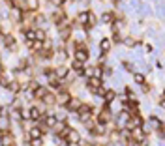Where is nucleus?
I'll list each match as a JSON object with an SVG mask.
<instances>
[{"instance_id":"obj_1","label":"nucleus","mask_w":165,"mask_h":146,"mask_svg":"<svg viewBox=\"0 0 165 146\" xmlns=\"http://www.w3.org/2000/svg\"><path fill=\"white\" fill-rule=\"evenodd\" d=\"M92 111H94L92 105H88V103H81V107L77 109V116H79V120H81V122H88V120L92 118Z\"/></svg>"},{"instance_id":"obj_2","label":"nucleus","mask_w":165,"mask_h":146,"mask_svg":"<svg viewBox=\"0 0 165 146\" xmlns=\"http://www.w3.org/2000/svg\"><path fill=\"white\" fill-rule=\"evenodd\" d=\"M64 141H66L68 144H79V143H81V135H79L77 129H71V128H70V131H68V135H66Z\"/></svg>"},{"instance_id":"obj_3","label":"nucleus","mask_w":165,"mask_h":146,"mask_svg":"<svg viewBox=\"0 0 165 146\" xmlns=\"http://www.w3.org/2000/svg\"><path fill=\"white\" fill-rule=\"evenodd\" d=\"M130 139L135 141V143H143V141H145V131H143V128H133V129L130 131Z\"/></svg>"},{"instance_id":"obj_4","label":"nucleus","mask_w":165,"mask_h":146,"mask_svg":"<svg viewBox=\"0 0 165 146\" xmlns=\"http://www.w3.org/2000/svg\"><path fill=\"white\" fill-rule=\"evenodd\" d=\"M109 120H111V111H109V105H105V109L98 116V122H100V126H105V124H109Z\"/></svg>"},{"instance_id":"obj_5","label":"nucleus","mask_w":165,"mask_h":146,"mask_svg":"<svg viewBox=\"0 0 165 146\" xmlns=\"http://www.w3.org/2000/svg\"><path fill=\"white\" fill-rule=\"evenodd\" d=\"M86 86H88V88L94 92L96 88L103 86V83H101V79H100V77H94V75H92V77H88V81H86Z\"/></svg>"},{"instance_id":"obj_6","label":"nucleus","mask_w":165,"mask_h":146,"mask_svg":"<svg viewBox=\"0 0 165 146\" xmlns=\"http://www.w3.org/2000/svg\"><path fill=\"white\" fill-rule=\"evenodd\" d=\"M0 141H2V146H15V137L11 135V131H6Z\"/></svg>"},{"instance_id":"obj_7","label":"nucleus","mask_w":165,"mask_h":146,"mask_svg":"<svg viewBox=\"0 0 165 146\" xmlns=\"http://www.w3.org/2000/svg\"><path fill=\"white\" fill-rule=\"evenodd\" d=\"M70 99H71V96H70L66 90H62V92H60V96L56 98V103H60V105H64V107H66V105L70 103Z\"/></svg>"},{"instance_id":"obj_8","label":"nucleus","mask_w":165,"mask_h":146,"mask_svg":"<svg viewBox=\"0 0 165 146\" xmlns=\"http://www.w3.org/2000/svg\"><path fill=\"white\" fill-rule=\"evenodd\" d=\"M41 120H43V124H45L47 128H54V126H56V122H58V118H56L54 114H49V116H41Z\"/></svg>"},{"instance_id":"obj_9","label":"nucleus","mask_w":165,"mask_h":146,"mask_svg":"<svg viewBox=\"0 0 165 146\" xmlns=\"http://www.w3.org/2000/svg\"><path fill=\"white\" fill-rule=\"evenodd\" d=\"M41 135H43L41 128H30V129H28V141H32V139H41Z\"/></svg>"},{"instance_id":"obj_10","label":"nucleus","mask_w":165,"mask_h":146,"mask_svg":"<svg viewBox=\"0 0 165 146\" xmlns=\"http://www.w3.org/2000/svg\"><path fill=\"white\" fill-rule=\"evenodd\" d=\"M75 58L81 60V62H86L88 60V51L83 47V49H75Z\"/></svg>"},{"instance_id":"obj_11","label":"nucleus","mask_w":165,"mask_h":146,"mask_svg":"<svg viewBox=\"0 0 165 146\" xmlns=\"http://www.w3.org/2000/svg\"><path fill=\"white\" fill-rule=\"evenodd\" d=\"M101 23H103V24H113V23H115V13H113V11H105V13L101 15Z\"/></svg>"},{"instance_id":"obj_12","label":"nucleus","mask_w":165,"mask_h":146,"mask_svg":"<svg viewBox=\"0 0 165 146\" xmlns=\"http://www.w3.org/2000/svg\"><path fill=\"white\" fill-rule=\"evenodd\" d=\"M41 99H43V103H45L47 107H53V105H56V98H54L51 92H47V94H45Z\"/></svg>"},{"instance_id":"obj_13","label":"nucleus","mask_w":165,"mask_h":146,"mask_svg":"<svg viewBox=\"0 0 165 146\" xmlns=\"http://www.w3.org/2000/svg\"><path fill=\"white\" fill-rule=\"evenodd\" d=\"M88 15H90V11H81V13L77 15V23L83 24V26H86V24H88Z\"/></svg>"},{"instance_id":"obj_14","label":"nucleus","mask_w":165,"mask_h":146,"mask_svg":"<svg viewBox=\"0 0 165 146\" xmlns=\"http://www.w3.org/2000/svg\"><path fill=\"white\" fill-rule=\"evenodd\" d=\"M4 45H6L8 49H11V51H15V38H13L11 34H8V36H4Z\"/></svg>"},{"instance_id":"obj_15","label":"nucleus","mask_w":165,"mask_h":146,"mask_svg":"<svg viewBox=\"0 0 165 146\" xmlns=\"http://www.w3.org/2000/svg\"><path fill=\"white\" fill-rule=\"evenodd\" d=\"M79 107H81V101H79L77 98H71V99H70V103L66 105V109H68V111H75V113H77V109H79Z\"/></svg>"},{"instance_id":"obj_16","label":"nucleus","mask_w":165,"mask_h":146,"mask_svg":"<svg viewBox=\"0 0 165 146\" xmlns=\"http://www.w3.org/2000/svg\"><path fill=\"white\" fill-rule=\"evenodd\" d=\"M24 6H26V11H36L39 8V0H24Z\"/></svg>"},{"instance_id":"obj_17","label":"nucleus","mask_w":165,"mask_h":146,"mask_svg":"<svg viewBox=\"0 0 165 146\" xmlns=\"http://www.w3.org/2000/svg\"><path fill=\"white\" fill-rule=\"evenodd\" d=\"M9 118H11V120H17V122H21V120H23L21 109H19V107H13V109H11V113H9Z\"/></svg>"},{"instance_id":"obj_18","label":"nucleus","mask_w":165,"mask_h":146,"mask_svg":"<svg viewBox=\"0 0 165 146\" xmlns=\"http://www.w3.org/2000/svg\"><path fill=\"white\" fill-rule=\"evenodd\" d=\"M28 111H30V120H34V122L41 120V113H39V109H38V107H30Z\"/></svg>"},{"instance_id":"obj_19","label":"nucleus","mask_w":165,"mask_h":146,"mask_svg":"<svg viewBox=\"0 0 165 146\" xmlns=\"http://www.w3.org/2000/svg\"><path fill=\"white\" fill-rule=\"evenodd\" d=\"M24 38H26L28 43L36 41V30H34V28H26V30H24Z\"/></svg>"},{"instance_id":"obj_20","label":"nucleus","mask_w":165,"mask_h":146,"mask_svg":"<svg viewBox=\"0 0 165 146\" xmlns=\"http://www.w3.org/2000/svg\"><path fill=\"white\" fill-rule=\"evenodd\" d=\"M111 45H113V41H111V39H107V38H105V39H101V43H100V49H101V53L105 54V53L111 49Z\"/></svg>"},{"instance_id":"obj_21","label":"nucleus","mask_w":165,"mask_h":146,"mask_svg":"<svg viewBox=\"0 0 165 146\" xmlns=\"http://www.w3.org/2000/svg\"><path fill=\"white\" fill-rule=\"evenodd\" d=\"M54 73H56V77H58V81H64V79L68 77V68H64V66H60V68H58V69H56Z\"/></svg>"},{"instance_id":"obj_22","label":"nucleus","mask_w":165,"mask_h":146,"mask_svg":"<svg viewBox=\"0 0 165 146\" xmlns=\"http://www.w3.org/2000/svg\"><path fill=\"white\" fill-rule=\"evenodd\" d=\"M6 88H8L9 92H13V94H19V92H21V84H19L17 81H11V83H9Z\"/></svg>"},{"instance_id":"obj_23","label":"nucleus","mask_w":165,"mask_h":146,"mask_svg":"<svg viewBox=\"0 0 165 146\" xmlns=\"http://www.w3.org/2000/svg\"><path fill=\"white\" fill-rule=\"evenodd\" d=\"M45 94H47V88H45V86H39V88H36V90L32 92V98H38V99H41Z\"/></svg>"},{"instance_id":"obj_24","label":"nucleus","mask_w":165,"mask_h":146,"mask_svg":"<svg viewBox=\"0 0 165 146\" xmlns=\"http://www.w3.org/2000/svg\"><path fill=\"white\" fill-rule=\"evenodd\" d=\"M105 103L109 105V103H113L115 101V98H116V94H115V90H111V88H107V92H105Z\"/></svg>"},{"instance_id":"obj_25","label":"nucleus","mask_w":165,"mask_h":146,"mask_svg":"<svg viewBox=\"0 0 165 146\" xmlns=\"http://www.w3.org/2000/svg\"><path fill=\"white\" fill-rule=\"evenodd\" d=\"M53 21H54L56 24H60V23H64V21H66V13H64V11H56V13L53 15Z\"/></svg>"},{"instance_id":"obj_26","label":"nucleus","mask_w":165,"mask_h":146,"mask_svg":"<svg viewBox=\"0 0 165 146\" xmlns=\"http://www.w3.org/2000/svg\"><path fill=\"white\" fill-rule=\"evenodd\" d=\"M30 45V49H32V53H38V51H41L43 49V41H32V43H28Z\"/></svg>"},{"instance_id":"obj_27","label":"nucleus","mask_w":165,"mask_h":146,"mask_svg":"<svg viewBox=\"0 0 165 146\" xmlns=\"http://www.w3.org/2000/svg\"><path fill=\"white\" fill-rule=\"evenodd\" d=\"M83 66H85V62L77 60V58H75V60H73V64H71V68H73V71H75V73H77V71H85V69H83Z\"/></svg>"},{"instance_id":"obj_28","label":"nucleus","mask_w":165,"mask_h":146,"mask_svg":"<svg viewBox=\"0 0 165 146\" xmlns=\"http://www.w3.org/2000/svg\"><path fill=\"white\" fill-rule=\"evenodd\" d=\"M70 34H71V28H70V26L60 28V38H62V41H64V39H68V38H70Z\"/></svg>"},{"instance_id":"obj_29","label":"nucleus","mask_w":165,"mask_h":146,"mask_svg":"<svg viewBox=\"0 0 165 146\" xmlns=\"http://www.w3.org/2000/svg\"><path fill=\"white\" fill-rule=\"evenodd\" d=\"M150 126H152L154 129H162V128H163V124H162V122H160V118H156V116H152V118H150Z\"/></svg>"},{"instance_id":"obj_30","label":"nucleus","mask_w":165,"mask_h":146,"mask_svg":"<svg viewBox=\"0 0 165 146\" xmlns=\"http://www.w3.org/2000/svg\"><path fill=\"white\" fill-rule=\"evenodd\" d=\"M124 45H126V47H135V45H137V39L131 38V36H128V38H124Z\"/></svg>"},{"instance_id":"obj_31","label":"nucleus","mask_w":165,"mask_h":146,"mask_svg":"<svg viewBox=\"0 0 165 146\" xmlns=\"http://www.w3.org/2000/svg\"><path fill=\"white\" fill-rule=\"evenodd\" d=\"M36 39H38V41H45V30L38 28V30H36Z\"/></svg>"},{"instance_id":"obj_32","label":"nucleus","mask_w":165,"mask_h":146,"mask_svg":"<svg viewBox=\"0 0 165 146\" xmlns=\"http://www.w3.org/2000/svg\"><path fill=\"white\" fill-rule=\"evenodd\" d=\"M133 79H135V83H137V84H145V75H143V73H135V75H133Z\"/></svg>"},{"instance_id":"obj_33","label":"nucleus","mask_w":165,"mask_h":146,"mask_svg":"<svg viewBox=\"0 0 165 146\" xmlns=\"http://www.w3.org/2000/svg\"><path fill=\"white\" fill-rule=\"evenodd\" d=\"M36 88H39V84H38L36 81H30V83H28V92H34Z\"/></svg>"},{"instance_id":"obj_34","label":"nucleus","mask_w":165,"mask_h":146,"mask_svg":"<svg viewBox=\"0 0 165 146\" xmlns=\"http://www.w3.org/2000/svg\"><path fill=\"white\" fill-rule=\"evenodd\" d=\"M105 92H107V88H103V86H100V88L94 90V94H98V96H101V98L105 96Z\"/></svg>"},{"instance_id":"obj_35","label":"nucleus","mask_w":165,"mask_h":146,"mask_svg":"<svg viewBox=\"0 0 165 146\" xmlns=\"http://www.w3.org/2000/svg\"><path fill=\"white\" fill-rule=\"evenodd\" d=\"M49 2H51L54 8H60V6H64V2H66V0H49Z\"/></svg>"},{"instance_id":"obj_36","label":"nucleus","mask_w":165,"mask_h":146,"mask_svg":"<svg viewBox=\"0 0 165 146\" xmlns=\"http://www.w3.org/2000/svg\"><path fill=\"white\" fill-rule=\"evenodd\" d=\"M30 143H32L30 146H41V144H43V141H41V139H32Z\"/></svg>"},{"instance_id":"obj_37","label":"nucleus","mask_w":165,"mask_h":146,"mask_svg":"<svg viewBox=\"0 0 165 146\" xmlns=\"http://www.w3.org/2000/svg\"><path fill=\"white\" fill-rule=\"evenodd\" d=\"M43 75H45V77H53V75H54V71H53V69H49V68H47V69H45V71H43Z\"/></svg>"},{"instance_id":"obj_38","label":"nucleus","mask_w":165,"mask_h":146,"mask_svg":"<svg viewBox=\"0 0 165 146\" xmlns=\"http://www.w3.org/2000/svg\"><path fill=\"white\" fill-rule=\"evenodd\" d=\"M111 73H113V68H109V66L103 68V75H111Z\"/></svg>"},{"instance_id":"obj_39","label":"nucleus","mask_w":165,"mask_h":146,"mask_svg":"<svg viewBox=\"0 0 165 146\" xmlns=\"http://www.w3.org/2000/svg\"><path fill=\"white\" fill-rule=\"evenodd\" d=\"M113 39H115V41H120V39H122V36H120L118 32H115V36H113Z\"/></svg>"},{"instance_id":"obj_40","label":"nucleus","mask_w":165,"mask_h":146,"mask_svg":"<svg viewBox=\"0 0 165 146\" xmlns=\"http://www.w3.org/2000/svg\"><path fill=\"white\" fill-rule=\"evenodd\" d=\"M58 86H60V81H53L51 83V88H58Z\"/></svg>"},{"instance_id":"obj_41","label":"nucleus","mask_w":165,"mask_h":146,"mask_svg":"<svg viewBox=\"0 0 165 146\" xmlns=\"http://www.w3.org/2000/svg\"><path fill=\"white\" fill-rule=\"evenodd\" d=\"M160 105H162V107H163V109H165V101H163V99H162V101H160Z\"/></svg>"},{"instance_id":"obj_42","label":"nucleus","mask_w":165,"mask_h":146,"mask_svg":"<svg viewBox=\"0 0 165 146\" xmlns=\"http://www.w3.org/2000/svg\"><path fill=\"white\" fill-rule=\"evenodd\" d=\"M162 99H163V101H165V90H163V96H162Z\"/></svg>"},{"instance_id":"obj_43","label":"nucleus","mask_w":165,"mask_h":146,"mask_svg":"<svg viewBox=\"0 0 165 146\" xmlns=\"http://www.w3.org/2000/svg\"><path fill=\"white\" fill-rule=\"evenodd\" d=\"M68 146H79V144H68Z\"/></svg>"},{"instance_id":"obj_44","label":"nucleus","mask_w":165,"mask_h":146,"mask_svg":"<svg viewBox=\"0 0 165 146\" xmlns=\"http://www.w3.org/2000/svg\"><path fill=\"white\" fill-rule=\"evenodd\" d=\"M163 139H165V131H163Z\"/></svg>"}]
</instances>
